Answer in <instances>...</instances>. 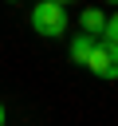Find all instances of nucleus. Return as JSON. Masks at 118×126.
Returning a JSON list of instances; mask_svg holds the SVG:
<instances>
[{"instance_id":"obj_1","label":"nucleus","mask_w":118,"mask_h":126,"mask_svg":"<svg viewBox=\"0 0 118 126\" xmlns=\"http://www.w3.org/2000/svg\"><path fill=\"white\" fill-rule=\"evenodd\" d=\"M31 28H35L43 39H59V35L67 32V8H59V4H51V0H39V4L31 8Z\"/></svg>"},{"instance_id":"obj_2","label":"nucleus","mask_w":118,"mask_h":126,"mask_svg":"<svg viewBox=\"0 0 118 126\" xmlns=\"http://www.w3.org/2000/svg\"><path fill=\"white\" fill-rule=\"evenodd\" d=\"M83 67L94 71V75H102V79H118V55H110L102 43H94V51H90V59Z\"/></svg>"},{"instance_id":"obj_3","label":"nucleus","mask_w":118,"mask_h":126,"mask_svg":"<svg viewBox=\"0 0 118 126\" xmlns=\"http://www.w3.org/2000/svg\"><path fill=\"white\" fill-rule=\"evenodd\" d=\"M102 24H106V16H102V8H94V4H87V8L79 12V28H83V35H94V39H98V32H102Z\"/></svg>"},{"instance_id":"obj_4","label":"nucleus","mask_w":118,"mask_h":126,"mask_svg":"<svg viewBox=\"0 0 118 126\" xmlns=\"http://www.w3.org/2000/svg\"><path fill=\"white\" fill-rule=\"evenodd\" d=\"M94 43H98L94 35H83V32H79V35L71 39V63H79V67H83V63L90 59V51H94Z\"/></svg>"},{"instance_id":"obj_5","label":"nucleus","mask_w":118,"mask_h":126,"mask_svg":"<svg viewBox=\"0 0 118 126\" xmlns=\"http://www.w3.org/2000/svg\"><path fill=\"white\" fill-rule=\"evenodd\" d=\"M51 4H59V8H67V4H71V0H51Z\"/></svg>"},{"instance_id":"obj_6","label":"nucleus","mask_w":118,"mask_h":126,"mask_svg":"<svg viewBox=\"0 0 118 126\" xmlns=\"http://www.w3.org/2000/svg\"><path fill=\"white\" fill-rule=\"evenodd\" d=\"M0 126H4V102H0Z\"/></svg>"},{"instance_id":"obj_7","label":"nucleus","mask_w":118,"mask_h":126,"mask_svg":"<svg viewBox=\"0 0 118 126\" xmlns=\"http://www.w3.org/2000/svg\"><path fill=\"white\" fill-rule=\"evenodd\" d=\"M106 4H114V0H106Z\"/></svg>"}]
</instances>
